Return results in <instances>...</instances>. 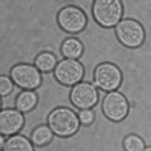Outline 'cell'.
I'll list each match as a JSON object with an SVG mask.
<instances>
[{"mask_svg": "<svg viewBox=\"0 0 151 151\" xmlns=\"http://www.w3.org/2000/svg\"><path fill=\"white\" fill-rule=\"evenodd\" d=\"M121 71L118 67L112 64H101L95 68L94 73V80L98 88H101L103 91H115L121 83Z\"/></svg>", "mask_w": 151, "mask_h": 151, "instance_id": "277c9868", "label": "cell"}, {"mask_svg": "<svg viewBox=\"0 0 151 151\" xmlns=\"http://www.w3.org/2000/svg\"><path fill=\"white\" fill-rule=\"evenodd\" d=\"M58 21H59V26L64 30L71 32V33H77V32L83 30L86 26V15L79 8L67 6L59 12Z\"/></svg>", "mask_w": 151, "mask_h": 151, "instance_id": "ba28073f", "label": "cell"}, {"mask_svg": "<svg viewBox=\"0 0 151 151\" xmlns=\"http://www.w3.org/2000/svg\"><path fill=\"white\" fill-rule=\"evenodd\" d=\"M83 52V47L82 44L77 41V40H67L64 42V45H62V53H64L68 59H76V58H79Z\"/></svg>", "mask_w": 151, "mask_h": 151, "instance_id": "4fadbf2b", "label": "cell"}, {"mask_svg": "<svg viewBox=\"0 0 151 151\" xmlns=\"http://www.w3.org/2000/svg\"><path fill=\"white\" fill-rule=\"evenodd\" d=\"M12 91V83H11V79H8L6 76H2L0 77V92H2V95H8L11 94Z\"/></svg>", "mask_w": 151, "mask_h": 151, "instance_id": "e0dca14e", "label": "cell"}, {"mask_svg": "<svg viewBox=\"0 0 151 151\" xmlns=\"http://www.w3.org/2000/svg\"><path fill=\"white\" fill-rule=\"evenodd\" d=\"M116 36L118 40L127 47H139L145 38L144 29L134 20H122L116 24Z\"/></svg>", "mask_w": 151, "mask_h": 151, "instance_id": "3957f363", "label": "cell"}, {"mask_svg": "<svg viewBox=\"0 0 151 151\" xmlns=\"http://www.w3.org/2000/svg\"><path fill=\"white\" fill-rule=\"evenodd\" d=\"M103 112L109 119L121 121L127 116L129 103L122 94H119L116 91H112L103 100Z\"/></svg>", "mask_w": 151, "mask_h": 151, "instance_id": "5b68a950", "label": "cell"}, {"mask_svg": "<svg viewBox=\"0 0 151 151\" xmlns=\"http://www.w3.org/2000/svg\"><path fill=\"white\" fill-rule=\"evenodd\" d=\"M124 147L127 151H144L145 150L144 141L139 136H127V139L124 141Z\"/></svg>", "mask_w": 151, "mask_h": 151, "instance_id": "2e32d148", "label": "cell"}, {"mask_svg": "<svg viewBox=\"0 0 151 151\" xmlns=\"http://www.w3.org/2000/svg\"><path fill=\"white\" fill-rule=\"evenodd\" d=\"M24 124V118L20 113V110L6 109L0 113V132L3 136L15 134Z\"/></svg>", "mask_w": 151, "mask_h": 151, "instance_id": "30bf717a", "label": "cell"}, {"mask_svg": "<svg viewBox=\"0 0 151 151\" xmlns=\"http://www.w3.org/2000/svg\"><path fill=\"white\" fill-rule=\"evenodd\" d=\"M3 151H33V147L24 136H12L6 141Z\"/></svg>", "mask_w": 151, "mask_h": 151, "instance_id": "8fae6325", "label": "cell"}, {"mask_svg": "<svg viewBox=\"0 0 151 151\" xmlns=\"http://www.w3.org/2000/svg\"><path fill=\"white\" fill-rule=\"evenodd\" d=\"M144 151H151V147H148V148H145Z\"/></svg>", "mask_w": 151, "mask_h": 151, "instance_id": "d6986e66", "label": "cell"}, {"mask_svg": "<svg viewBox=\"0 0 151 151\" xmlns=\"http://www.w3.org/2000/svg\"><path fill=\"white\" fill-rule=\"evenodd\" d=\"M122 15V5L118 0H97L94 3V17L104 27L118 24Z\"/></svg>", "mask_w": 151, "mask_h": 151, "instance_id": "7a4b0ae2", "label": "cell"}, {"mask_svg": "<svg viewBox=\"0 0 151 151\" xmlns=\"http://www.w3.org/2000/svg\"><path fill=\"white\" fill-rule=\"evenodd\" d=\"M36 100L38 98H36V94L33 91H24V92H21L18 95V98H17V103H15L17 110H20V112H29V110H32L35 107V104H36Z\"/></svg>", "mask_w": 151, "mask_h": 151, "instance_id": "7c38bea8", "label": "cell"}, {"mask_svg": "<svg viewBox=\"0 0 151 151\" xmlns=\"http://www.w3.org/2000/svg\"><path fill=\"white\" fill-rule=\"evenodd\" d=\"M52 132H53L52 129L45 127V125H41V127H38V129L33 132V134H32V142H33L35 145H45V144H48L50 141H52V137H53Z\"/></svg>", "mask_w": 151, "mask_h": 151, "instance_id": "5bb4252c", "label": "cell"}, {"mask_svg": "<svg viewBox=\"0 0 151 151\" xmlns=\"http://www.w3.org/2000/svg\"><path fill=\"white\" fill-rule=\"evenodd\" d=\"M11 76L20 88H24V89H29V91L41 85V74L32 65H26V64L17 65L12 68Z\"/></svg>", "mask_w": 151, "mask_h": 151, "instance_id": "9c48e42d", "label": "cell"}, {"mask_svg": "<svg viewBox=\"0 0 151 151\" xmlns=\"http://www.w3.org/2000/svg\"><path fill=\"white\" fill-rule=\"evenodd\" d=\"M48 124L58 136H71L79 130V118L70 109H55L48 116Z\"/></svg>", "mask_w": 151, "mask_h": 151, "instance_id": "6da1fadb", "label": "cell"}, {"mask_svg": "<svg viewBox=\"0 0 151 151\" xmlns=\"http://www.w3.org/2000/svg\"><path fill=\"white\" fill-rule=\"evenodd\" d=\"M71 101L76 107H79L82 110L86 109H91L97 104V100H98V94L95 86L88 83V82H82L77 83L73 89H71Z\"/></svg>", "mask_w": 151, "mask_h": 151, "instance_id": "52a82bcc", "label": "cell"}, {"mask_svg": "<svg viewBox=\"0 0 151 151\" xmlns=\"http://www.w3.org/2000/svg\"><path fill=\"white\" fill-rule=\"evenodd\" d=\"M83 67L74 59H65L55 68V76L62 85H77L83 77Z\"/></svg>", "mask_w": 151, "mask_h": 151, "instance_id": "8992f818", "label": "cell"}, {"mask_svg": "<svg viewBox=\"0 0 151 151\" xmlns=\"http://www.w3.org/2000/svg\"><path fill=\"white\" fill-rule=\"evenodd\" d=\"M79 119H80V122H83V124H91V122L94 121V113H92V110H91V109L82 110L80 115H79Z\"/></svg>", "mask_w": 151, "mask_h": 151, "instance_id": "ac0fdd59", "label": "cell"}, {"mask_svg": "<svg viewBox=\"0 0 151 151\" xmlns=\"http://www.w3.org/2000/svg\"><path fill=\"white\" fill-rule=\"evenodd\" d=\"M35 64H36L38 68L42 70V71H50V70L56 68V58L52 53H41L40 56L36 58Z\"/></svg>", "mask_w": 151, "mask_h": 151, "instance_id": "9a60e30c", "label": "cell"}]
</instances>
